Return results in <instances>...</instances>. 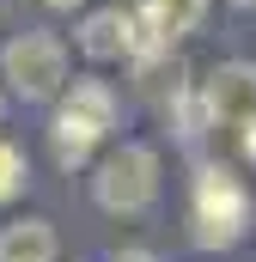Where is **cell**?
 <instances>
[{
    "mask_svg": "<svg viewBox=\"0 0 256 262\" xmlns=\"http://www.w3.org/2000/svg\"><path fill=\"white\" fill-rule=\"evenodd\" d=\"M256 220V201L244 189V177L238 171H226V165H201L195 171V189H189V238L201 250H232V244H244V232H250Z\"/></svg>",
    "mask_w": 256,
    "mask_h": 262,
    "instance_id": "cell-1",
    "label": "cell"
},
{
    "mask_svg": "<svg viewBox=\"0 0 256 262\" xmlns=\"http://www.w3.org/2000/svg\"><path fill=\"white\" fill-rule=\"evenodd\" d=\"M92 195L104 213H146L159 201V152L146 140H122L98 159L92 171Z\"/></svg>",
    "mask_w": 256,
    "mask_h": 262,
    "instance_id": "cell-2",
    "label": "cell"
},
{
    "mask_svg": "<svg viewBox=\"0 0 256 262\" xmlns=\"http://www.w3.org/2000/svg\"><path fill=\"white\" fill-rule=\"evenodd\" d=\"M0 79L12 85V98L25 104H55L67 92V49L49 31H18L0 49Z\"/></svg>",
    "mask_w": 256,
    "mask_h": 262,
    "instance_id": "cell-3",
    "label": "cell"
},
{
    "mask_svg": "<svg viewBox=\"0 0 256 262\" xmlns=\"http://www.w3.org/2000/svg\"><path fill=\"white\" fill-rule=\"evenodd\" d=\"M195 110H201V128H244L256 116V67L250 61H220L195 85Z\"/></svg>",
    "mask_w": 256,
    "mask_h": 262,
    "instance_id": "cell-4",
    "label": "cell"
},
{
    "mask_svg": "<svg viewBox=\"0 0 256 262\" xmlns=\"http://www.w3.org/2000/svg\"><path fill=\"white\" fill-rule=\"evenodd\" d=\"M79 55L86 61H134L140 55V25L122 6H98L79 18Z\"/></svg>",
    "mask_w": 256,
    "mask_h": 262,
    "instance_id": "cell-5",
    "label": "cell"
},
{
    "mask_svg": "<svg viewBox=\"0 0 256 262\" xmlns=\"http://www.w3.org/2000/svg\"><path fill=\"white\" fill-rule=\"evenodd\" d=\"M201 18H207V0H140V6H134L140 55H146V49H177L189 31H201Z\"/></svg>",
    "mask_w": 256,
    "mask_h": 262,
    "instance_id": "cell-6",
    "label": "cell"
},
{
    "mask_svg": "<svg viewBox=\"0 0 256 262\" xmlns=\"http://www.w3.org/2000/svg\"><path fill=\"white\" fill-rule=\"evenodd\" d=\"M110 140V128L104 122H92L86 110H73V104H61L55 110V122H49V146H55V165L61 171H86L92 159H98V146Z\"/></svg>",
    "mask_w": 256,
    "mask_h": 262,
    "instance_id": "cell-7",
    "label": "cell"
},
{
    "mask_svg": "<svg viewBox=\"0 0 256 262\" xmlns=\"http://www.w3.org/2000/svg\"><path fill=\"white\" fill-rule=\"evenodd\" d=\"M0 262H55V226L37 213L0 226Z\"/></svg>",
    "mask_w": 256,
    "mask_h": 262,
    "instance_id": "cell-8",
    "label": "cell"
},
{
    "mask_svg": "<svg viewBox=\"0 0 256 262\" xmlns=\"http://www.w3.org/2000/svg\"><path fill=\"white\" fill-rule=\"evenodd\" d=\"M25 183H31V165H25V152H18L12 140H0V207L25 195Z\"/></svg>",
    "mask_w": 256,
    "mask_h": 262,
    "instance_id": "cell-9",
    "label": "cell"
},
{
    "mask_svg": "<svg viewBox=\"0 0 256 262\" xmlns=\"http://www.w3.org/2000/svg\"><path fill=\"white\" fill-rule=\"evenodd\" d=\"M110 262H159V256H153V250H140V244H128V250H116Z\"/></svg>",
    "mask_w": 256,
    "mask_h": 262,
    "instance_id": "cell-10",
    "label": "cell"
},
{
    "mask_svg": "<svg viewBox=\"0 0 256 262\" xmlns=\"http://www.w3.org/2000/svg\"><path fill=\"white\" fill-rule=\"evenodd\" d=\"M238 140H244V159H250V165H256V116H250V122H244V128H238Z\"/></svg>",
    "mask_w": 256,
    "mask_h": 262,
    "instance_id": "cell-11",
    "label": "cell"
},
{
    "mask_svg": "<svg viewBox=\"0 0 256 262\" xmlns=\"http://www.w3.org/2000/svg\"><path fill=\"white\" fill-rule=\"evenodd\" d=\"M49 12H73V6H86V0H43Z\"/></svg>",
    "mask_w": 256,
    "mask_h": 262,
    "instance_id": "cell-12",
    "label": "cell"
},
{
    "mask_svg": "<svg viewBox=\"0 0 256 262\" xmlns=\"http://www.w3.org/2000/svg\"><path fill=\"white\" fill-rule=\"evenodd\" d=\"M0 116H6V92H0Z\"/></svg>",
    "mask_w": 256,
    "mask_h": 262,
    "instance_id": "cell-13",
    "label": "cell"
},
{
    "mask_svg": "<svg viewBox=\"0 0 256 262\" xmlns=\"http://www.w3.org/2000/svg\"><path fill=\"white\" fill-rule=\"evenodd\" d=\"M232 6H256V0H232Z\"/></svg>",
    "mask_w": 256,
    "mask_h": 262,
    "instance_id": "cell-14",
    "label": "cell"
}]
</instances>
